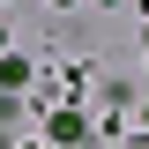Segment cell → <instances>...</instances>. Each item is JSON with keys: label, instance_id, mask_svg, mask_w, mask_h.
Wrapping results in <instances>:
<instances>
[{"label": "cell", "instance_id": "obj_1", "mask_svg": "<svg viewBox=\"0 0 149 149\" xmlns=\"http://www.w3.org/2000/svg\"><path fill=\"white\" fill-rule=\"evenodd\" d=\"M22 82H30V67H22V60L8 52V60H0V90H22Z\"/></svg>", "mask_w": 149, "mask_h": 149}]
</instances>
